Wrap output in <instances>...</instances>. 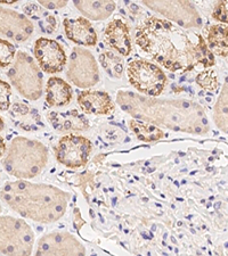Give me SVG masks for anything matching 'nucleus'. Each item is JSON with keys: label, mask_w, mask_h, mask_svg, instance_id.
Listing matches in <instances>:
<instances>
[{"label": "nucleus", "mask_w": 228, "mask_h": 256, "mask_svg": "<svg viewBox=\"0 0 228 256\" xmlns=\"http://www.w3.org/2000/svg\"><path fill=\"white\" fill-rule=\"evenodd\" d=\"M12 89L7 82L0 80V110H10Z\"/></svg>", "instance_id": "26"}, {"label": "nucleus", "mask_w": 228, "mask_h": 256, "mask_svg": "<svg viewBox=\"0 0 228 256\" xmlns=\"http://www.w3.org/2000/svg\"><path fill=\"white\" fill-rule=\"evenodd\" d=\"M37 255H85L86 250L68 232L47 234L38 242Z\"/></svg>", "instance_id": "11"}, {"label": "nucleus", "mask_w": 228, "mask_h": 256, "mask_svg": "<svg viewBox=\"0 0 228 256\" xmlns=\"http://www.w3.org/2000/svg\"><path fill=\"white\" fill-rule=\"evenodd\" d=\"M63 24L66 36L74 44L89 47L97 44V33L87 18H65Z\"/></svg>", "instance_id": "15"}, {"label": "nucleus", "mask_w": 228, "mask_h": 256, "mask_svg": "<svg viewBox=\"0 0 228 256\" xmlns=\"http://www.w3.org/2000/svg\"><path fill=\"white\" fill-rule=\"evenodd\" d=\"M152 10L185 28H200L201 16L190 0H142Z\"/></svg>", "instance_id": "8"}, {"label": "nucleus", "mask_w": 228, "mask_h": 256, "mask_svg": "<svg viewBox=\"0 0 228 256\" xmlns=\"http://www.w3.org/2000/svg\"><path fill=\"white\" fill-rule=\"evenodd\" d=\"M127 72L131 86L146 96H160L167 84V76L162 70L151 62L132 60L128 65Z\"/></svg>", "instance_id": "7"}, {"label": "nucleus", "mask_w": 228, "mask_h": 256, "mask_svg": "<svg viewBox=\"0 0 228 256\" xmlns=\"http://www.w3.org/2000/svg\"><path fill=\"white\" fill-rule=\"evenodd\" d=\"M73 90L68 82L60 78H51L46 86V100L53 107L68 105L72 99Z\"/></svg>", "instance_id": "19"}, {"label": "nucleus", "mask_w": 228, "mask_h": 256, "mask_svg": "<svg viewBox=\"0 0 228 256\" xmlns=\"http://www.w3.org/2000/svg\"><path fill=\"white\" fill-rule=\"evenodd\" d=\"M35 234L26 221L14 216H0V253L30 255Z\"/></svg>", "instance_id": "6"}, {"label": "nucleus", "mask_w": 228, "mask_h": 256, "mask_svg": "<svg viewBox=\"0 0 228 256\" xmlns=\"http://www.w3.org/2000/svg\"><path fill=\"white\" fill-rule=\"evenodd\" d=\"M47 162L48 150L43 142L16 137L11 142L3 165L8 174L26 180L39 176Z\"/></svg>", "instance_id": "4"}, {"label": "nucleus", "mask_w": 228, "mask_h": 256, "mask_svg": "<svg viewBox=\"0 0 228 256\" xmlns=\"http://www.w3.org/2000/svg\"><path fill=\"white\" fill-rule=\"evenodd\" d=\"M81 14L93 20H103L109 18L114 13V0H73Z\"/></svg>", "instance_id": "18"}, {"label": "nucleus", "mask_w": 228, "mask_h": 256, "mask_svg": "<svg viewBox=\"0 0 228 256\" xmlns=\"http://www.w3.org/2000/svg\"><path fill=\"white\" fill-rule=\"evenodd\" d=\"M90 140L78 134H68L62 137L56 146V158L65 166L77 168L88 162L91 152Z\"/></svg>", "instance_id": "10"}, {"label": "nucleus", "mask_w": 228, "mask_h": 256, "mask_svg": "<svg viewBox=\"0 0 228 256\" xmlns=\"http://www.w3.org/2000/svg\"><path fill=\"white\" fill-rule=\"evenodd\" d=\"M68 2L69 0H38L40 5L47 10H59V8L64 7Z\"/></svg>", "instance_id": "28"}, {"label": "nucleus", "mask_w": 228, "mask_h": 256, "mask_svg": "<svg viewBox=\"0 0 228 256\" xmlns=\"http://www.w3.org/2000/svg\"><path fill=\"white\" fill-rule=\"evenodd\" d=\"M33 33V24L23 14L0 7V34L18 42L30 38Z\"/></svg>", "instance_id": "13"}, {"label": "nucleus", "mask_w": 228, "mask_h": 256, "mask_svg": "<svg viewBox=\"0 0 228 256\" xmlns=\"http://www.w3.org/2000/svg\"><path fill=\"white\" fill-rule=\"evenodd\" d=\"M33 52L41 70L49 74L61 72L68 60L63 47L52 39L39 38L36 41Z\"/></svg>", "instance_id": "12"}, {"label": "nucleus", "mask_w": 228, "mask_h": 256, "mask_svg": "<svg viewBox=\"0 0 228 256\" xmlns=\"http://www.w3.org/2000/svg\"><path fill=\"white\" fill-rule=\"evenodd\" d=\"M4 126H5V123H4L3 118H0V130H3V129H4Z\"/></svg>", "instance_id": "31"}, {"label": "nucleus", "mask_w": 228, "mask_h": 256, "mask_svg": "<svg viewBox=\"0 0 228 256\" xmlns=\"http://www.w3.org/2000/svg\"><path fill=\"white\" fill-rule=\"evenodd\" d=\"M206 44L213 55L228 60V26L217 24L206 31Z\"/></svg>", "instance_id": "20"}, {"label": "nucleus", "mask_w": 228, "mask_h": 256, "mask_svg": "<svg viewBox=\"0 0 228 256\" xmlns=\"http://www.w3.org/2000/svg\"><path fill=\"white\" fill-rule=\"evenodd\" d=\"M195 81L202 89L206 90V92H215L219 88V82L215 72L211 71V70H205V71L198 73Z\"/></svg>", "instance_id": "24"}, {"label": "nucleus", "mask_w": 228, "mask_h": 256, "mask_svg": "<svg viewBox=\"0 0 228 256\" xmlns=\"http://www.w3.org/2000/svg\"><path fill=\"white\" fill-rule=\"evenodd\" d=\"M99 62L110 76L117 78V79L122 76L124 66L123 60L120 56L112 52H104L99 56Z\"/></svg>", "instance_id": "23"}, {"label": "nucleus", "mask_w": 228, "mask_h": 256, "mask_svg": "<svg viewBox=\"0 0 228 256\" xmlns=\"http://www.w3.org/2000/svg\"><path fill=\"white\" fill-rule=\"evenodd\" d=\"M117 102L123 112L140 121L173 131L204 134L210 124L203 107L186 99H161L131 92H119Z\"/></svg>", "instance_id": "2"}, {"label": "nucleus", "mask_w": 228, "mask_h": 256, "mask_svg": "<svg viewBox=\"0 0 228 256\" xmlns=\"http://www.w3.org/2000/svg\"><path fill=\"white\" fill-rule=\"evenodd\" d=\"M212 18L222 24H228V0H219L213 10Z\"/></svg>", "instance_id": "27"}, {"label": "nucleus", "mask_w": 228, "mask_h": 256, "mask_svg": "<svg viewBox=\"0 0 228 256\" xmlns=\"http://www.w3.org/2000/svg\"><path fill=\"white\" fill-rule=\"evenodd\" d=\"M131 131L136 134V137L142 142H151L163 138L164 134L159 128L153 126L150 122L140 121V120H131L129 122Z\"/></svg>", "instance_id": "22"}, {"label": "nucleus", "mask_w": 228, "mask_h": 256, "mask_svg": "<svg viewBox=\"0 0 228 256\" xmlns=\"http://www.w3.org/2000/svg\"><path fill=\"white\" fill-rule=\"evenodd\" d=\"M0 198L21 216L41 224H52L64 216L70 194L51 184L21 179L3 186Z\"/></svg>", "instance_id": "3"}, {"label": "nucleus", "mask_w": 228, "mask_h": 256, "mask_svg": "<svg viewBox=\"0 0 228 256\" xmlns=\"http://www.w3.org/2000/svg\"><path fill=\"white\" fill-rule=\"evenodd\" d=\"M8 78L16 90L29 100H37L43 94V74L30 55L19 52L8 71Z\"/></svg>", "instance_id": "5"}, {"label": "nucleus", "mask_w": 228, "mask_h": 256, "mask_svg": "<svg viewBox=\"0 0 228 256\" xmlns=\"http://www.w3.org/2000/svg\"><path fill=\"white\" fill-rule=\"evenodd\" d=\"M104 40L107 46L114 49L122 56H129L132 50V42L129 28L122 20L115 18L107 24L104 32Z\"/></svg>", "instance_id": "14"}, {"label": "nucleus", "mask_w": 228, "mask_h": 256, "mask_svg": "<svg viewBox=\"0 0 228 256\" xmlns=\"http://www.w3.org/2000/svg\"><path fill=\"white\" fill-rule=\"evenodd\" d=\"M19 0H0V4H7V5H12V4L18 2Z\"/></svg>", "instance_id": "30"}, {"label": "nucleus", "mask_w": 228, "mask_h": 256, "mask_svg": "<svg viewBox=\"0 0 228 256\" xmlns=\"http://www.w3.org/2000/svg\"><path fill=\"white\" fill-rule=\"evenodd\" d=\"M48 121L54 129L60 132L85 131L89 128V122L85 115L72 110L68 112H52L47 115Z\"/></svg>", "instance_id": "17"}, {"label": "nucleus", "mask_w": 228, "mask_h": 256, "mask_svg": "<svg viewBox=\"0 0 228 256\" xmlns=\"http://www.w3.org/2000/svg\"><path fill=\"white\" fill-rule=\"evenodd\" d=\"M2 210H3V208H2V205H0V213H2Z\"/></svg>", "instance_id": "32"}, {"label": "nucleus", "mask_w": 228, "mask_h": 256, "mask_svg": "<svg viewBox=\"0 0 228 256\" xmlns=\"http://www.w3.org/2000/svg\"><path fill=\"white\" fill-rule=\"evenodd\" d=\"M5 152H6V144H5V140H4L2 136H0V158H3L4 154H5Z\"/></svg>", "instance_id": "29"}, {"label": "nucleus", "mask_w": 228, "mask_h": 256, "mask_svg": "<svg viewBox=\"0 0 228 256\" xmlns=\"http://www.w3.org/2000/svg\"><path fill=\"white\" fill-rule=\"evenodd\" d=\"M16 56L15 47L5 39H0V68H7Z\"/></svg>", "instance_id": "25"}, {"label": "nucleus", "mask_w": 228, "mask_h": 256, "mask_svg": "<svg viewBox=\"0 0 228 256\" xmlns=\"http://www.w3.org/2000/svg\"><path fill=\"white\" fill-rule=\"evenodd\" d=\"M213 121L219 130L228 134V78L215 102Z\"/></svg>", "instance_id": "21"}, {"label": "nucleus", "mask_w": 228, "mask_h": 256, "mask_svg": "<svg viewBox=\"0 0 228 256\" xmlns=\"http://www.w3.org/2000/svg\"><path fill=\"white\" fill-rule=\"evenodd\" d=\"M78 104L87 114L106 115L113 112L114 104L106 92L85 90L78 96Z\"/></svg>", "instance_id": "16"}, {"label": "nucleus", "mask_w": 228, "mask_h": 256, "mask_svg": "<svg viewBox=\"0 0 228 256\" xmlns=\"http://www.w3.org/2000/svg\"><path fill=\"white\" fill-rule=\"evenodd\" d=\"M136 44L171 72H187L214 65V55L203 36L155 16L143 20L137 28Z\"/></svg>", "instance_id": "1"}, {"label": "nucleus", "mask_w": 228, "mask_h": 256, "mask_svg": "<svg viewBox=\"0 0 228 256\" xmlns=\"http://www.w3.org/2000/svg\"><path fill=\"white\" fill-rule=\"evenodd\" d=\"M69 80L79 88H90L99 80L98 66L94 56L87 49L76 47L70 56Z\"/></svg>", "instance_id": "9"}]
</instances>
